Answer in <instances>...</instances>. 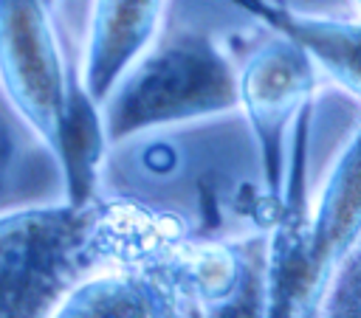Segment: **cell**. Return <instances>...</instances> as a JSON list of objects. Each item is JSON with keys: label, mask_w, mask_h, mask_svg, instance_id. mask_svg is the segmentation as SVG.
Listing matches in <instances>:
<instances>
[{"label": "cell", "mask_w": 361, "mask_h": 318, "mask_svg": "<svg viewBox=\"0 0 361 318\" xmlns=\"http://www.w3.org/2000/svg\"><path fill=\"white\" fill-rule=\"evenodd\" d=\"M172 236L135 205L59 203L0 217V318H54L104 259L135 262Z\"/></svg>", "instance_id": "1"}, {"label": "cell", "mask_w": 361, "mask_h": 318, "mask_svg": "<svg viewBox=\"0 0 361 318\" xmlns=\"http://www.w3.org/2000/svg\"><path fill=\"white\" fill-rule=\"evenodd\" d=\"M0 87L59 163L68 200H93L107 144L102 113L71 73L45 0H0Z\"/></svg>", "instance_id": "2"}, {"label": "cell", "mask_w": 361, "mask_h": 318, "mask_svg": "<svg viewBox=\"0 0 361 318\" xmlns=\"http://www.w3.org/2000/svg\"><path fill=\"white\" fill-rule=\"evenodd\" d=\"M237 107V68L200 31L155 39L102 98L107 141L217 115Z\"/></svg>", "instance_id": "3"}, {"label": "cell", "mask_w": 361, "mask_h": 318, "mask_svg": "<svg viewBox=\"0 0 361 318\" xmlns=\"http://www.w3.org/2000/svg\"><path fill=\"white\" fill-rule=\"evenodd\" d=\"M316 90V65L293 42L271 37L237 70V107L245 110L259 144L262 177L271 203L282 200L290 129L307 118Z\"/></svg>", "instance_id": "4"}, {"label": "cell", "mask_w": 361, "mask_h": 318, "mask_svg": "<svg viewBox=\"0 0 361 318\" xmlns=\"http://www.w3.org/2000/svg\"><path fill=\"white\" fill-rule=\"evenodd\" d=\"M166 0H93L79 82L102 104L118 76L158 39Z\"/></svg>", "instance_id": "5"}, {"label": "cell", "mask_w": 361, "mask_h": 318, "mask_svg": "<svg viewBox=\"0 0 361 318\" xmlns=\"http://www.w3.org/2000/svg\"><path fill=\"white\" fill-rule=\"evenodd\" d=\"M245 14L262 20L274 37L299 45L316 68L333 76L350 96H358V23L338 17L299 14L288 0H228Z\"/></svg>", "instance_id": "6"}, {"label": "cell", "mask_w": 361, "mask_h": 318, "mask_svg": "<svg viewBox=\"0 0 361 318\" xmlns=\"http://www.w3.org/2000/svg\"><path fill=\"white\" fill-rule=\"evenodd\" d=\"M313 318H358V250L338 265Z\"/></svg>", "instance_id": "7"}, {"label": "cell", "mask_w": 361, "mask_h": 318, "mask_svg": "<svg viewBox=\"0 0 361 318\" xmlns=\"http://www.w3.org/2000/svg\"><path fill=\"white\" fill-rule=\"evenodd\" d=\"M45 3H51V0H45Z\"/></svg>", "instance_id": "8"}]
</instances>
